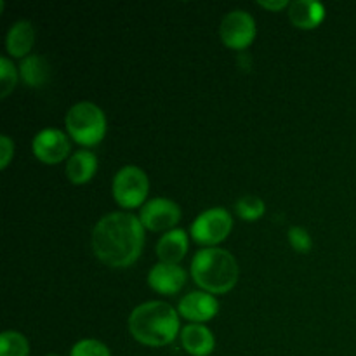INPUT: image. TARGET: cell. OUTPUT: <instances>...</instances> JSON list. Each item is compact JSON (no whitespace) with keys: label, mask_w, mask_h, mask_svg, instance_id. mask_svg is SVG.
Segmentation results:
<instances>
[{"label":"cell","mask_w":356,"mask_h":356,"mask_svg":"<svg viewBox=\"0 0 356 356\" xmlns=\"http://www.w3.org/2000/svg\"><path fill=\"white\" fill-rule=\"evenodd\" d=\"M0 356H30V343L17 330H3L0 336Z\"/></svg>","instance_id":"ac0fdd59"},{"label":"cell","mask_w":356,"mask_h":356,"mask_svg":"<svg viewBox=\"0 0 356 356\" xmlns=\"http://www.w3.org/2000/svg\"><path fill=\"white\" fill-rule=\"evenodd\" d=\"M14 159V141L7 134L0 136V169L6 170Z\"/></svg>","instance_id":"603a6c76"},{"label":"cell","mask_w":356,"mask_h":356,"mask_svg":"<svg viewBox=\"0 0 356 356\" xmlns=\"http://www.w3.org/2000/svg\"><path fill=\"white\" fill-rule=\"evenodd\" d=\"M177 313L190 323L211 322L219 313V302L216 296L204 291L188 292L177 305Z\"/></svg>","instance_id":"30bf717a"},{"label":"cell","mask_w":356,"mask_h":356,"mask_svg":"<svg viewBox=\"0 0 356 356\" xmlns=\"http://www.w3.org/2000/svg\"><path fill=\"white\" fill-rule=\"evenodd\" d=\"M17 80H19V70L7 56H2L0 58V97L2 99H6L16 89Z\"/></svg>","instance_id":"ffe728a7"},{"label":"cell","mask_w":356,"mask_h":356,"mask_svg":"<svg viewBox=\"0 0 356 356\" xmlns=\"http://www.w3.org/2000/svg\"><path fill=\"white\" fill-rule=\"evenodd\" d=\"M232 229V214L222 207H212L195 218L190 226V236L198 245L216 247L228 238Z\"/></svg>","instance_id":"8992f818"},{"label":"cell","mask_w":356,"mask_h":356,"mask_svg":"<svg viewBox=\"0 0 356 356\" xmlns=\"http://www.w3.org/2000/svg\"><path fill=\"white\" fill-rule=\"evenodd\" d=\"M31 149H33L35 159L45 165H56L72 156L70 155L72 152L70 136L54 127L42 129L40 132H37L31 141Z\"/></svg>","instance_id":"ba28073f"},{"label":"cell","mask_w":356,"mask_h":356,"mask_svg":"<svg viewBox=\"0 0 356 356\" xmlns=\"http://www.w3.org/2000/svg\"><path fill=\"white\" fill-rule=\"evenodd\" d=\"M181 346L190 356H211L216 350V337L204 323H188L181 329Z\"/></svg>","instance_id":"7c38bea8"},{"label":"cell","mask_w":356,"mask_h":356,"mask_svg":"<svg viewBox=\"0 0 356 356\" xmlns=\"http://www.w3.org/2000/svg\"><path fill=\"white\" fill-rule=\"evenodd\" d=\"M70 356H111L110 348L97 339H82L73 344Z\"/></svg>","instance_id":"44dd1931"},{"label":"cell","mask_w":356,"mask_h":356,"mask_svg":"<svg viewBox=\"0 0 356 356\" xmlns=\"http://www.w3.org/2000/svg\"><path fill=\"white\" fill-rule=\"evenodd\" d=\"M149 193V179L138 165H125L111 181V195L122 209H138L146 204Z\"/></svg>","instance_id":"5b68a950"},{"label":"cell","mask_w":356,"mask_h":356,"mask_svg":"<svg viewBox=\"0 0 356 356\" xmlns=\"http://www.w3.org/2000/svg\"><path fill=\"white\" fill-rule=\"evenodd\" d=\"M129 332L143 346H169L181 334L179 313L163 301L143 302L129 316Z\"/></svg>","instance_id":"7a4b0ae2"},{"label":"cell","mask_w":356,"mask_h":356,"mask_svg":"<svg viewBox=\"0 0 356 356\" xmlns=\"http://www.w3.org/2000/svg\"><path fill=\"white\" fill-rule=\"evenodd\" d=\"M289 19L299 30H315L325 19V6L316 0H294L287 9Z\"/></svg>","instance_id":"5bb4252c"},{"label":"cell","mask_w":356,"mask_h":356,"mask_svg":"<svg viewBox=\"0 0 356 356\" xmlns=\"http://www.w3.org/2000/svg\"><path fill=\"white\" fill-rule=\"evenodd\" d=\"M257 35L256 19L243 9H233L219 24V37L228 49L243 51L250 47Z\"/></svg>","instance_id":"52a82bcc"},{"label":"cell","mask_w":356,"mask_h":356,"mask_svg":"<svg viewBox=\"0 0 356 356\" xmlns=\"http://www.w3.org/2000/svg\"><path fill=\"white\" fill-rule=\"evenodd\" d=\"M97 172V156L89 149H79L66 160L65 174L75 186L87 184Z\"/></svg>","instance_id":"9a60e30c"},{"label":"cell","mask_w":356,"mask_h":356,"mask_svg":"<svg viewBox=\"0 0 356 356\" xmlns=\"http://www.w3.org/2000/svg\"><path fill=\"white\" fill-rule=\"evenodd\" d=\"M257 6L263 7V9L266 10H271V13H278V10L289 9L291 2H289V0H259Z\"/></svg>","instance_id":"cb8c5ba5"},{"label":"cell","mask_w":356,"mask_h":356,"mask_svg":"<svg viewBox=\"0 0 356 356\" xmlns=\"http://www.w3.org/2000/svg\"><path fill=\"white\" fill-rule=\"evenodd\" d=\"M49 76H51V66L44 56L30 54L21 59L19 79L26 87H31V89L44 87L49 82Z\"/></svg>","instance_id":"e0dca14e"},{"label":"cell","mask_w":356,"mask_h":356,"mask_svg":"<svg viewBox=\"0 0 356 356\" xmlns=\"http://www.w3.org/2000/svg\"><path fill=\"white\" fill-rule=\"evenodd\" d=\"M181 218H183L181 207L170 198H152L139 209V219H141L145 229L155 233H167L177 228V222L181 221Z\"/></svg>","instance_id":"9c48e42d"},{"label":"cell","mask_w":356,"mask_h":356,"mask_svg":"<svg viewBox=\"0 0 356 356\" xmlns=\"http://www.w3.org/2000/svg\"><path fill=\"white\" fill-rule=\"evenodd\" d=\"M289 243H291L292 249L299 254H308L313 249V238L305 228L301 226H291L287 232Z\"/></svg>","instance_id":"7402d4cb"},{"label":"cell","mask_w":356,"mask_h":356,"mask_svg":"<svg viewBox=\"0 0 356 356\" xmlns=\"http://www.w3.org/2000/svg\"><path fill=\"white\" fill-rule=\"evenodd\" d=\"M139 216L131 212H110L92 229L94 256L108 268H129L141 257L146 235Z\"/></svg>","instance_id":"6da1fadb"},{"label":"cell","mask_w":356,"mask_h":356,"mask_svg":"<svg viewBox=\"0 0 356 356\" xmlns=\"http://www.w3.org/2000/svg\"><path fill=\"white\" fill-rule=\"evenodd\" d=\"M190 249V235L183 228H174L163 233L156 242V257L160 263L179 264Z\"/></svg>","instance_id":"4fadbf2b"},{"label":"cell","mask_w":356,"mask_h":356,"mask_svg":"<svg viewBox=\"0 0 356 356\" xmlns=\"http://www.w3.org/2000/svg\"><path fill=\"white\" fill-rule=\"evenodd\" d=\"M45 356H59V355H45Z\"/></svg>","instance_id":"d4e9b609"},{"label":"cell","mask_w":356,"mask_h":356,"mask_svg":"<svg viewBox=\"0 0 356 356\" xmlns=\"http://www.w3.org/2000/svg\"><path fill=\"white\" fill-rule=\"evenodd\" d=\"M35 45V28L30 21L21 19L16 21L9 28L6 35V49L9 56L17 59H24L30 56L31 49Z\"/></svg>","instance_id":"2e32d148"},{"label":"cell","mask_w":356,"mask_h":356,"mask_svg":"<svg viewBox=\"0 0 356 356\" xmlns=\"http://www.w3.org/2000/svg\"><path fill=\"white\" fill-rule=\"evenodd\" d=\"M66 134L83 148L97 146L104 139L108 131V122L104 111L90 101L75 103L65 117Z\"/></svg>","instance_id":"277c9868"},{"label":"cell","mask_w":356,"mask_h":356,"mask_svg":"<svg viewBox=\"0 0 356 356\" xmlns=\"http://www.w3.org/2000/svg\"><path fill=\"white\" fill-rule=\"evenodd\" d=\"M188 273L179 264L159 263L148 271V285L160 296H176L186 285Z\"/></svg>","instance_id":"8fae6325"},{"label":"cell","mask_w":356,"mask_h":356,"mask_svg":"<svg viewBox=\"0 0 356 356\" xmlns=\"http://www.w3.org/2000/svg\"><path fill=\"white\" fill-rule=\"evenodd\" d=\"M235 212L242 221H257L266 212V204L257 195H243L235 202Z\"/></svg>","instance_id":"d6986e66"},{"label":"cell","mask_w":356,"mask_h":356,"mask_svg":"<svg viewBox=\"0 0 356 356\" xmlns=\"http://www.w3.org/2000/svg\"><path fill=\"white\" fill-rule=\"evenodd\" d=\"M190 273L200 291L221 296L232 292L238 284L240 266L229 250L204 247L191 259Z\"/></svg>","instance_id":"3957f363"}]
</instances>
